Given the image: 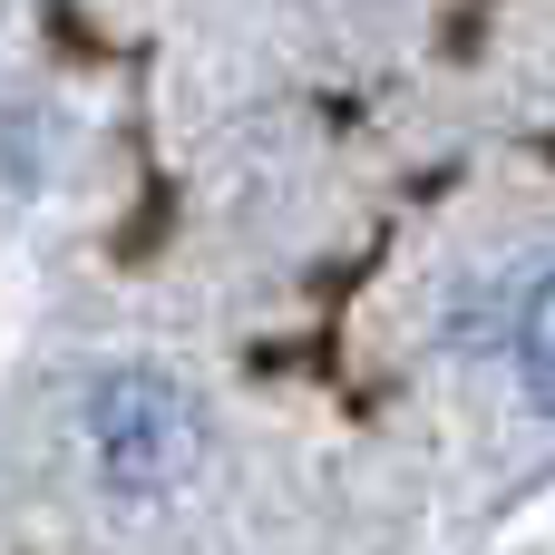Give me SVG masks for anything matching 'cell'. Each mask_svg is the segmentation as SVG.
Segmentation results:
<instances>
[{
    "mask_svg": "<svg viewBox=\"0 0 555 555\" xmlns=\"http://www.w3.org/2000/svg\"><path fill=\"white\" fill-rule=\"evenodd\" d=\"M88 420H98V468L117 498H156L195 468V400L166 371H117Z\"/></svg>",
    "mask_w": 555,
    "mask_h": 555,
    "instance_id": "1",
    "label": "cell"
},
{
    "mask_svg": "<svg viewBox=\"0 0 555 555\" xmlns=\"http://www.w3.org/2000/svg\"><path fill=\"white\" fill-rule=\"evenodd\" d=\"M517 371H527L537 410H555V273L527 293V322H517Z\"/></svg>",
    "mask_w": 555,
    "mask_h": 555,
    "instance_id": "2",
    "label": "cell"
}]
</instances>
